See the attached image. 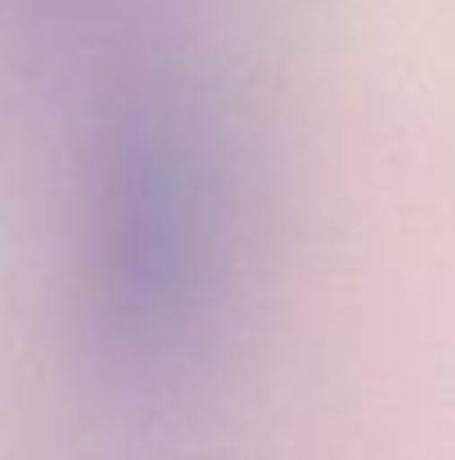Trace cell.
Here are the masks:
<instances>
[{
  "mask_svg": "<svg viewBox=\"0 0 455 460\" xmlns=\"http://www.w3.org/2000/svg\"><path fill=\"white\" fill-rule=\"evenodd\" d=\"M228 170L201 112L165 94L112 108L81 206V300L99 362L135 385L197 367L228 296Z\"/></svg>",
  "mask_w": 455,
  "mask_h": 460,
  "instance_id": "cell-1",
  "label": "cell"
}]
</instances>
